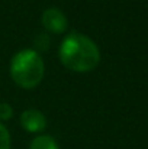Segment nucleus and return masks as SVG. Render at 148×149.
<instances>
[{"label":"nucleus","mask_w":148,"mask_h":149,"mask_svg":"<svg viewBox=\"0 0 148 149\" xmlns=\"http://www.w3.org/2000/svg\"><path fill=\"white\" fill-rule=\"evenodd\" d=\"M58 58L68 71L86 74L97 68L102 55L92 38L80 32H70L60 44Z\"/></svg>","instance_id":"1"},{"label":"nucleus","mask_w":148,"mask_h":149,"mask_svg":"<svg viewBox=\"0 0 148 149\" xmlns=\"http://www.w3.org/2000/svg\"><path fill=\"white\" fill-rule=\"evenodd\" d=\"M9 75L19 88L32 90L38 87L45 77V62L41 54L34 48L18 51L10 59Z\"/></svg>","instance_id":"2"},{"label":"nucleus","mask_w":148,"mask_h":149,"mask_svg":"<svg viewBox=\"0 0 148 149\" xmlns=\"http://www.w3.org/2000/svg\"><path fill=\"white\" fill-rule=\"evenodd\" d=\"M41 25L52 35H62L68 28V19L62 10L57 7H48L41 15Z\"/></svg>","instance_id":"3"},{"label":"nucleus","mask_w":148,"mask_h":149,"mask_svg":"<svg viewBox=\"0 0 148 149\" xmlns=\"http://www.w3.org/2000/svg\"><path fill=\"white\" fill-rule=\"evenodd\" d=\"M19 123L28 133H34V135H41L47 129V125H48L45 114L38 109L23 110L20 113Z\"/></svg>","instance_id":"4"},{"label":"nucleus","mask_w":148,"mask_h":149,"mask_svg":"<svg viewBox=\"0 0 148 149\" xmlns=\"http://www.w3.org/2000/svg\"><path fill=\"white\" fill-rule=\"evenodd\" d=\"M29 149H60V145L51 135H42L41 133L31 141Z\"/></svg>","instance_id":"5"},{"label":"nucleus","mask_w":148,"mask_h":149,"mask_svg":"<svg viewBox=\"0 0 148 149\" xmlns=\"http://www.w3.org/2000/svg\"><path fill=\"white\" fill-rule=\"evenodd\" d=\"M49 45H51V36H49L48 33H45V32L39 33V35L34 39V47H35L34 49L38 51L39 54H41L42 51H48Z\"/></svg>","instance_id":"6"},{"label":"nucleus","mask_w":148,"mask_h":149,"mask_svg":"<svg viewBox=\"0 0 148 149\" xmlns=\"http://www.w3.org/2000/svg\"><path fill=\"white\" fill-rule=\"evenodd\" d=\"M10 143H12L10 132L3 123H0V149H10Z\"/></svg>","instance_id":"7"},{"label":"nucleus","mask_w":148,"mask_h":149,"mask_svg":"<svg viewBox=\"0 0 148 149\" xmlns=\"http://www.w3.org/2000/svg\"><path fill=\"white\" fill-rule=\"evenodd\" d=\"M12 117H13V107L6 101H0V123L7 122Z\"/></svg>","instance_id":"8"}]
</instances>
